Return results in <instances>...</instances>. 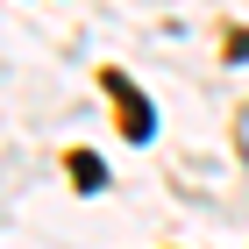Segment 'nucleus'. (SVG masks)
<instances>
[{"mask_svg":"<svg viewBox=\"0 0 249 249\" xmlns=\"http://www.w3.org/2000/svg\"><path fill=\"white\" fill-rule=\"evenodd\" d=\"M71 178H78V185H93V192H100V178H107V171H100V157H71Z\"/></svg>","mask_w":249,"mask_h":249,"instance_id":"2","label":"nucleus"},{"mask_svg":"<svg viewBox=\"0 0 249 249\" xmlns=\"http://www.w3.org/2000/svg\"><path fill=\"white\" fill-rule=\"evenodd\" d=\"M228 57H249V36H235V43H228Z\"/></svg>","mask_w":249,"mask_h":249,"instance_id":"3","label":"nucleus"},{"mask_svg":"<svg viewBox=\"0 0 249 249\" xmlns=\"http://www.w3.org/2000/svg\"><path fill=\"white\" fill-rule=\"evenodd\" d=\"M100 86H107V93H114V107H121V135H128V142H150V135H157V114L142 107V93H135L121 71H100Z\"/></svg>","mask_w":249,"mask_h":249,"instance_id":"1","label":"nucleus"}]
</instances>
